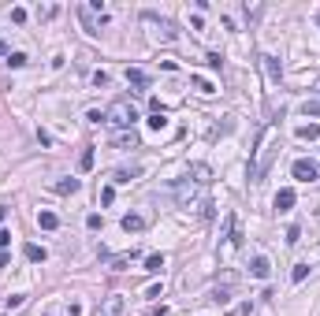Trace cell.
Listing matches in <instances>:
<instances>
[{"mask_svg": "<svg viewBox=\"0 0 320 316\" xmlns=\"http://www.w3.org/2000/svg\"><path fill=\"white\" fill-rule=\"evenodd\" d=\"M112 145H116V149H134V145H138V134H134V130H123V134H116V138H112Z\"/></svg>", "mask_w": 320, "mask_h": 316, "instance_id": "7c38bea8", "label": "cell"}, {"mask_svg": "<svg viewBox=\"0 0 320 316\" xmlns=\"http://www.w3.org/2000/svg\"><path fill=\"white\" fill-rule=\"evenodd\" d=\"M317 26H320V15H317Z\"/></svg>", "mask_w": 320, "mask_h": 316, "instance_id": "d590c367", "label": "cell"}, {"mask_svg": "<svg viewBox=\"0 0 320 316\" xmlns=\"http://www.w3.org/2000/svg\"><path fill=\"white\" fill-rule=\"evenodd\" d=\"M123 313V298H119V294H112L108 301H104V316H119Z\"/></svg>", "mask_w": 320, "mask_h": 316, "instance_id": "2e32d148", "label": "cell"}, {"mask_svg": "<svg viewBox=\"0 0 320 316\" xmlns=\"http://www.w3.org/2000/svg\"><path fill=\"white\" fill-rule=\"evenodd\" d=\"M127 82L138 86V90H145V86H149V75H145V71H138V67H127Z\"/></svg>", "mask_w": 320, "mask_h": 316, "instance_id": "4fadbf2b", "label": "cell"}, {"mask_svg": "<svg viewBox=\"0 0 320 316\" xmlns=\"http://www.w3.org/2000/svg\"><path fill=\"white\" fill-rule=\"evenodd\" d=\"M11 23H26V11L23 8H11Z\"/></svg>", "mask_w": 320, "mask_h": 316, "instance_id": "4dcf8cb0", "label": "cell"}, {"mask_svg": "<svg viewBox=\"0 0 320 316\" xmlns=\"http://www.w3.org/2000/svg\"><path fill=\"white\" fill-rule=\"evenodd\" d=\"M4 220H8V208H4V205H0V227H4Z\"/></svg>", "mask_w": 320, "mask_h": 316, "instance_id": "836d02e7", "label": "cell"}, {"mask_svg": "<svg viewBox=\"0 0 320 316\" xmlns=\"http://www.w3.org/2000/svg\"><path fill=\"white\" fill-rule=\"evenodd\" d=\"M104 119H108L112 126H123V130H130V126H134V119H138V108L130 104V100H116V104L104 112Z\"/></svg>", "mask_w": 320, "mask_h": 316, "instance_id": "6da1fadb", "label": "cell"}, {"mask_svg": "<svg viewBox=\"0 0 320 316\" xmlns=\"http://www.w3.org/2000/svg\"><path fill=\"white\" fill-rule=\"evenodd\" d=\"M112 201H116V186H104L101 190V205H112Z\"/></svg>", "mask_w": 320, "mask_h": 316, "instance_id": "cb8c5ba5", "label": "cell"}, {"mask_svg": "<svg viewBox=\"0 0 320 316\" xmlns=\"http://www.w3.org/2000/svg\"><path fill=\"white\" fill-rule=\"evenodd\" d=\"M8 246H11V234L4 231V227H0V250H8Z\"/></svg>", "mask_w": 320, "mask_h": 316, "instance_id": "1f68e13d", "label": "cell"}, {"mask_svg": "<svg viewBox=\"0 0 320 316\" xmlns=\"http://www.w3.org/2000/svg\"><path fill=\"white\" fill-rule=\"evenodd\" d=\"M261 63H264V71H268L272 82H279V78H283V63H279L276 56H261Z\"/></svg>", "mask_w": 320, "mask_h": 316, "instance_id": "30bf717a", "label": "cell"}, {"mask_svg": "<svg viewBox=\"0 0 320 316\" xmlns=\"http://www.w3.org/2000/svg\"><path fill=\"white\" fill-rule=\"evenodd\" d=\"M190 175H194V183H209V179H212V171L205 164H194V167H190Z\"/></svg>", "mask_w": 320, "mask_h": 316, "instance_id": "ac0fdd59", "label": "cell"}, {"mask_svg": "<svg viewBox=\"0 0 320 316\" xmlns=\"http://www.w3.org/2000/svg\"><path fill=\"white\" fill-rule=\"evenodd\" d=\"M23 257L30 260V264H45V257H49V253H45V246H34V242H26V246H23Z\"/></svg>", "mask_w": 320, "mask_h": 316, "instance_id": "52a82bcc", "label": "cell"}, {"mask_svg": "<svg viewBox=\"0 0 320 316\" xmlns=\"http://www.w3.org/2000/svg\"><path fill=\"white\" fill-rule=\"evenodd\" d=\"M290 171H294L298 183H317V179H320V164H317V160H309V157L294 160V167H290Z\"/></svg>", "mask_w": 320, "mask_h": 316, "instance_id": "7a4b0ae2", "label": "cell"}, {"mask_svg": "<svg viewBox=\"0 0 320 316\" xmlns=\"http://www.w3.org/2000/svg\"><path fill=\"white\" fill-rule=\"evenodd\" d=\"M37 227H41V231H56L60 216H56V212H49V208H41V212H37Z\"/></svg>", "mask_w": 320, "mask_h": 316, "instance_id": "9c48e42d", "label": "cell"}, {"mask_svg": "<svg viewBox=\"0 0 320 316\" xmlns=\"http://www.w3.org/2000/svg\"><path fill=\"white\" fill-rule=\"evenodd\" d=\"M134 175H138V167H130V171H116V175H112V183H130Z\"/></svg>", "mask_w": 320, "mask_h": 316, "instance_id": "7402d4cb", "label": "cell"}, {"mask_svg": "<svg viewBox=\"0 0 320 316\" xmlns=\"http://www.w3.org/2000/svg\"><path fill=\"white\" fill-rule=\"evenodd\" d=\"M305 275H309V264H294V272H290V279H294V283H305Z\"/></svg>", "mask_w": 320, "mask_h": 316, "instance_id": "44dd1931", "label": "cell"}, {"mask_svg": "<svg viewBox=\"0 0 320 316\" xmlns=\"http://www.w3.org/2000/svg\"><path fill=\"white\" fill-rule=\"evenodd\" d=\"M160 268H164V253H149V257H145V272L160 275Z\"/></svg>", "mask_w": 320, "mask_h": 316, "instance_id": "9a60e30c", "label": "cell"}, {"mask_svg": "<svg viewBox=\"0 0 320 316\" xmlns=\"http://www.w3.org/2000/svg\"><path fill=\"white\" fill-rule=\"evenodd\" d=\"M298 138H302V142H317V138H320V126H317V123L298 126Z\"/></svg>", "mask_w": 320, "mask_h": 316, "instance_id": "5bb4252c", "label": "cell"}, {"mask_svg": "<svg viewBox=\"0 0 320 316\" xmlns=\"http://www.w3.org/2000/svg\"><path fill=\"white\" fill-rule=\"evenodd\" d=\"M86 119H90V123H104V112H97V108H90V112H86Z\"/></svg>", "mask_w": 320, "mask_h": 316, "instance_id": "4316f807", "label": "cell"}, {"mask_svg": "<svg viewBox=\"0 0 320 316\" xmlns=\"http://www.w3.org/2000/svg\"><path fill=\"white\" fill-rule=\"evenodd\" d=\"M130 260H134V250H127V253H112V257H104V264H108L112 272H123V268H130Z\"/></svg>", "mask_w": 320, "mask_h": 316, "instance_id": "8992f818", "label": "cell"}, {"mask_svg": "<svg viewBox=\"0 0 320 316\" xmlns=\"http://www.w3.org/2000/svg\"><path fill=\"white\" fill-rule=\"evenodd\" d=\"M52 190H56L60 197H67V193H78V190H82V179H60V183H52Z\"/></svg>", "mask_w": 320, "mask_h": 316, "instance_id": "ba28073f", "label": "cell"}, {"mask_svg": "<svg viewBox=\"0 0 320 316\" xmlns=\"http://www.w3.org/2000/svg\"><path fill=\"white\" fill-rule=\"evenodd\" d=\"M268 272H272L268 257H253V260H250V275H257V279H268Z\"/></svg>", "mask_w": 320, "mask_h": 316, "instance_id": "8fae6325", "label": "cell"}, {"mask_svg": "<svg viewBox=\"0 0 320 316\" xmlns=\"http://www.w3.org/2000/svg\"><path fill=\"white\" fill-rule=\"evenodd\" d=\"M194 86H197V90H201V93H216V86H212L209 78H194Z\"/></svg>", "mask_w": 320, "mask_h": 316, "instance_id": "d4e9b609", "label": "cell"}, {"mask_svg": "<svg viewBox=\"0 0 320 316\" xmlns=\"http://www.w3.org/2000/svg\"><path fill=\"white\" fill-rule=\"evenodd\" d=\"M194 197H197V186L190 183V179H179V183H175V201H179V208H190V205H194Z\"/></svg>", "mask_w": 320, "mask_h": 316, "instance_id": "3957f363", "label": "cell"}, {"mask_svg": "<svg viewBox=\"0 0 320 316\" xmlns=\"http://www.w3.org/2000/svg\"><path fill=\"white\" fill-rule=\"evenodd\" d=\"M302 112H305V116H320V100H305Z\"/></svg>", "mask_w": 320, "mask_h": 316, "instance_id": "603a6c76", "label": "cell"}, {"mask_svg": "<svg viewBox=\"0 0 320 316\" xmlns=\"http://www.w3.org/2000/svg\"><path fill=\"white\" fill-rule=\"evenodd\" d=\"M205 63H209V67H212V71H216V67H220V63H224V60H220V52H209V56H205Z\"/></svg>", "mask_w": 320, "mask_h": 316, "instance_id": "f1b7e54d", "label": "cell"}, {"mask_svg": "<svg viewBox=\"0 0 320 316\" xmlns=\"http://www.w3.org/2000/svg\"><path fill=\"white\" fill-rule=\"evenodd\" d=\"M227 298H231V286H216V301H220V305H224Z\"/></svg>", "mask_w": 320, "mask_h": 316, "instance_id": "83f0119b", "label": "cell"}, {"mask_svg": "<svg viewBox=\"0 0 320 316\" xmlns=\"http://www.w3.org/2000/svg\"><path fill=\"white\" fill-rule=\"evenodd\" d=\"M145 223H149V220H145V216H138V212H127V216L119 220V227H123L127 234H138V231H145Z\"/></svg>", "mask_w": 320, "mask_h": 316, "instance_id": "277c9868", "label": "cell"}, {"mask_svg": "<svg viewBox=\"0 0 320 316\" xmlns=\"http://www.w3.org/2000/svg\"><path fill=\"white\" fill-rule=\"evenodd\" d=\"M23 301H26V294H11V298H8V309H19Z\"/></svg>", "mask_w": 320, "mask_h": 316, "instance_id": "f546056e", "label": "cell"}, {"mask_svg": "<svg viewBox=\"0 0 320 316\" xmlns=\"http://www.w3.org/2000/svg\"><path fill=\"white\" fill-rule=\"evenodd\" d=\"M294 201H298V193L290 190V186H283V190L276 193V201H272V205H276L279 212H290V208H294Z\"/></svg>", "mask_w": 320, "mask_h": 316, "instance_id": "5b68a950", "label": "cell"}, {"mask_svg": "<svg viewBox=\"0 0 320 316\" xmlns=\"http://www.w3.org/2000/svg\"><path fill=\"white\" fill-rule=\"evenodd\" d=\"M64 316H82V305H78V301H75V305H67V313H64Z\"/></svg>", "mask_w": 320, "mask_h": 316, "instance_id": "d6a6232c", "label": "cell"}, {"mask_svg": "<svg viewBox=\"0 0 320 316\" xmlns=\"http://www.w3.org/2000/svg\"><path fill=\"white\" fill-rule=\"evenodd\" d=\"M8 67H26V52H8Z\"/></svg>", "mask_w": 320, "mask_h": 316, "instance_id": "ffe728a7", "label": "cell"}, {"mask_svg": "<svg viewBox=\"0 0 320 316\" xmlns=\"http://www.w3.org/2000/svg\"><path fill=\"white\" fill-rule=\"evenodd\" d=\"M0 56H8V41L4 37H0Z\"/></svg>", "mask_w": 320, "mask_h": 316, "instance_id": "e575fe53", "label": "cell"}, {"mask_svg": "<svg viewBox=\"0 0 320 316\" xmlns=\"http://www.w3.org/2000/svg\"><path fill=\"white\" fill-rule=\"evenodd\" d=\"M86 227H90V231H97V227H101V216H97V212H90V216H86Z\"/></svg>", "mask_w": 320, "mask_h": 316, "instance_id": "484cf974", "label": "cell"}, {"mask_svg": "<svg viewBox=\"0 0 320 316\" xmlns=\"http://www.w3.org/2000/svg\"><path fill=\"white\" fill-rule=\"evenodd\" d=\"M78 171H93V149H82V157H78Z\"/></svg>", "mask_w": 320, "mask_h": 316, "instance_id": "d6986e66", "label": "cell"}, {"mask_svg": "<svg viewBox=\"0 0 320 316\" xmlns=\"http://www.w3.org/2000/svg\"><path fill=\"white\" fill-rule=\"evenodd\" d=\"M145 123H149V130H164V126H168V116H164V112H149Z\"/></svg>", "mask_w": 320, "mask_h": 316, "instance_id": "e0dca14e", "label": "cell"}]
</instances>
